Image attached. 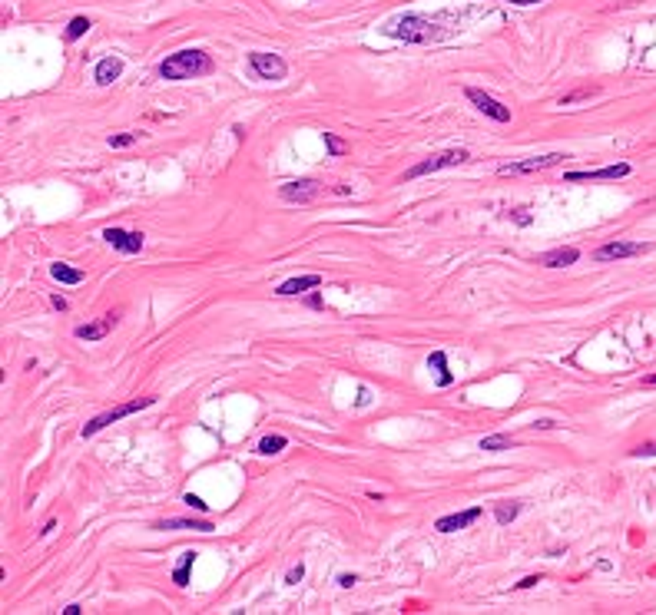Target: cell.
<instances>
[{
  "label": "cell",
  "instance_id": "obj_22",
  "mask_svg": "<svg viewBox=\"0 0 656 615\" xmlns=\"http://www.w3.org/2000/svg\"><path fill=\"white\" fill-rule=\"evenodd\" d=\"M285 447H288V440H285L282 433H275V437H265V440H259V447H255V450H259L262 456H272V454H279V450H285Z\"/></svg>",
  "mask_w": 656,
  "mask_h": 615
},
{
  "label": "cell",
  "instance_id": "obj_10",
  "mask_svg": "<svg viewBox=\"0 0 656 615\" xmlns=\"http://www.w3.org/2000/svg\"><path fill=\"white\" fill-rule=\"evenodd\" d=\"M103 238L123 255H140L142 251V232H126V228H103Z\"/></svg>",
  "mask_w": 656,
  "mask_h": 615
},
{
  "label": "cell",
  "instance_id": "obj_25",
  "mask_svg": "<svg viewBox=\"0 0 656 615\" xmlns=\"http://www.w3.org/2000/svg\"><path fill=\"white\" fill-rule=\"evenodd\" d=\"M140 139V132H120V136H109V149H126Z\"/></svg>",
  "mask_w": 656,
  "mask_h": 615
},
{
  "label": "cell",
  "instance_id": "obj_2",
  "mask_svg": "<svg viewBox=\"0 0 656 615\" xmlns=\"http://www.w3.org/2000/svg\"><path fill=\"white\" fill-rule=\"evenodd\" d=\"M212 73V60L206 50H176L173 56H166L159 63V76L163 80H196V76Z\"/></svg>",
  "mask_w": 656,
  "mask_h": 615
},
{
  "label": "cell",
  "instance_id": "obj_29",
  "mask_svg": "<svg viewBox=\"0 0 656 615\" xmlns=\"http://www.w3.org/2000/svg\"><path fill=\"white\" fill-rule=\"evenodd\" d=\"M633 456H656V443H640L633 450Z\"/></svg>",
  "mask_w": 656,
  "mask_h": 615
},
{
  "label": "cell",
  "instance_id": "obj_11",
  "mask_svg": "<svg viewBox=\"0 0 656 615\" xmlns=\"http://www.w3.org/2000/svg\"><path fill=\"white\" fill-rule=\"evenodd\" d=\"M630 175V162H616V166H603V169H587V173H567V182H587V179H626Z\"/></svg>",
  "mask_w": 656,
  "mask_h": 615
},
{
  "label": "cell",
  "instance_id": "obj_15",
  "mask_svg": "<svg viewBox=\"0 0 656 615\" xmlns=\"http://www.w3.org/2000/svg\"><path fill=\"white\" fill-rule=\"evenodd\" d=\"M577 259H580L577 249H554V251L537 255V265H544V268H567V265H573Z\"/></svg>",
  "mask_w": 656,
  "mask_h": 615
},
{
  "label": "cell",
  "instance_id": "obj_7",
  "mask_svg": "<svg viewBox=\"0 0 656 615\" xmlns=\"http://www.w3.org/2000/svg\"><path fill=\"white\" fill-rule=\"evenodd\" d=\"M318 192H322V185L315 179H296V182L279 185V199L292 205H308L312 199H318Z\"/></svg>",
  "mask_w": 656,
  "mask_h": 615
},
{
  "label": "cell",
  "instance_id": "obj_3",
  "mask_svg": "<svg viewBox=\"0 0 656 615\" xmlns=\"http://www.w3.org/2000/svg\"><path fill=\"white\" fill-rule=\"evenodd\" d=\"M153 404H156V397H133L130 404H120V407H113V410H107V414H99V417H93L90 423H83V430H80V437L87 440V437L99 433L103 427H109L113 421H123V417H130V414H136V410L153 407Z\"/></svg>",
  "mask_w": 656,
  "mask_h": 615
},
{
  "label": "cell",
  "instance_id": "obj_23",
  "mask_svg": "<svg viewBox=\"0 0 656 615\" xmlns=\"http://www.w3.org/2000/svg\"><path fill=\"white\" fill-rule=\"evenodd\" d=\"M517 513H521V503H497V507H494V519H497L501 526H507L511 519H517Z\"/></svg>",
  "mask_w": 656,
  "mask_h": 615
},
{
  "label": "cell",
  "instance_id": "obj_26",
  "mask_svg": "<svg viewBox=\"0 0 656 615\" xmlns=\"http://www.w3.org/2000/svg\"><path fill=\"white\" fill-rule=\"evenodd\" d=\"M325 146H328V152H332V156H341V152L348 149V146H345V142H341L335 132H325Z\"/></svg>",
  "mask_w": 656,
  "mask_h": 615
},
{
  "label": "cell",
  "instance_id": "obj_28",
  "mask_svg": "<svg viewBox=\"0 0 656 615\" xmlns=\"http://www.w3.org/2000/svg\"><path fill=\"white\" fill-rule=\"evenodd\" d=\"M183 503H186L189 509H209V503H202L196 493H186V497H183Z\"/></svg>",
  "mask_w": 656,
  "mask_h": 615
},
{
  "label": "cell",
  "instance_id": "obj_31",
  "mask_svg": "<svg viewBox=\"0 0 656 615\" xmlns=\"http://www.w3.org/2000/svg\"><path fill=\"white\" fill-rule=\"evenodd\" d=\"M302 576H305V569H302V566H292V569H288V576H285V583H298Z\"/></svg>",
  "mask_w": 656,
  "mask_h": 615
},
{
  "label": "cell",
  "instance_id": "obj_32",
  "mask_svg": "<svg viewBox=\"0 0 656 615\" xmlns=\"http://www.w3.org/2000/svg\"><path fill=\"white\" fill-rule=\"evenodd\" d=\"M537 583H540V576H527V579L517 583V589H530V585H537Z\"/></svg>",
  "mask_w": 656,
  "mask_h": 615
},
{
  "label": "cell",
  "instance_id": "obj_27",
  "mask_svg": "<svg viewBox=\"0 0 656 615\" xmlns=\"http://www.w3.org/2000/svg\"><path fill=\"white\" fill-rule=\"evenodd\" d=\"M597 89H577V93H567V97H560V106H570V103H577V99H587L593 97Z\"/></svg>",
  "mask_w": 656,
  "mask_h": 615
},
{
  "label": "cell",
  "instance_id": "obj_17",
  "mask_svg": "<svg viewBox=\"0 0 656 615\" xmlns=\"http://www.w3.org/2000/svg\"><path fill=\"white\" fill-rule=\"evenodd\" d=\"M427 367L437 374V387H451L454 384V374L448 371V354L444 351H435V354L427 357Z\"/></svg>",
  "mask_w": 656,
  "mask_h": 615
},
{
  "label": "cell",
  "instance_id": "obj_18",
  "mask_svg": "<svg viewBox=\"0 0 656 615\" xmlns=\"http://www.w3.org/2000/svg\"><path fill=\"white\" fill-rule=\"evenodd\" d=\"M153 529H196V533H212V523L209 519H159Z\"/></svg>",
  "mask_w": 656,
  "mask_h": 615
},
{
  "label": "cell",
  "instance_id": "obj_1",
  "mask_svg": "<svg viewBox=\"0 0 656 615\" xmlns=\"http://www.w3.org/2000/svg\"><path fill=\"white\" fill-rule=\"evenodd\" d=\"M382 30L388 37H394V40H405V44H435V40L444 37V30H437L435 23L421 17V13H401V17L384 23Z\"/></svg>",
  "mask_w": 656,
  "mask_h": 615
},
{
  "label": "cell",
  "instance_id": "obj_6",
  "mask_svg": "<svg viewBox=\"0 0 656 615\" xmlns=\"http://www.w3.org/2000/svg\"><path fill=\"white\" fill-rule=\"evenodd\" d=\"M564 159H567L564 152H550V156H534V159L504 162L497 173H501V175H527V173H540V169H550V166H560Z\"/></svg>",
  "mask_w": 656,
  "mask_h": 615
},
{
  "label": "cell",
  "instance_id": "obj_16",
  "mask_svg": "<svg viewBox=\"0 0 656 615\" xmlns=\"http://www.w3.org/2000/svg\"><path fill=\"white\" fill-rule=\"evenodd\" d=\"M120 73H123V60H120V56H103V60L97 63V70H93V80H97L99 87H109V83H113Z\"/></svg>",
  "mask_w": 656,
  "mask_h": 615
},
{
  "label": "cell",
  "instance_id": "obj_14",
  "mask_svg": "<svg viewBox=\"0 0 656 615\" xmlns=\"http://www.w3.org/2000/svg\"><path fill=\"white\" fill-rule=\"evenodd\" d=\"M318 285H322V275H302V278L282 281V285L275 288V294H279V298H292V294L312 292V288H318Z\"/></svg>",
  "mask_w": 656,
  "mask_h": 615
},
{
  "label": "cell",
  "instance_id": "obj_20",
  "mask_svg": "<svg viewBox=\"0 0 656 615\" xmlns=\"http://www.w3.org/2000/svg\"><path fill=\"white\" fill-rule=\"evenodd\" d=\"M193 562H196V552L189 549L183 552V559H179V566L173 569V583L183 589V585H189V569H193Z\"/></svg>",
  "mask_w": 656,
  "mask_h": 615
},
{
  "label": "cell",
  "instance_id": "obj_24",
  "mask_svg": "<svg viewBox=\"0 0 656 615\" xmlns=\"http://www.w3.org/2000/svg\"><path fill=\"white\" fill-rule=\"evenodd\" d=\"M90 27H93V23H90L87 17H73V20L66 23V40H70V44H73V40H80V37H83Z\"/></svg>",
  "mask_w": 656,
  "mask_h": 615
},
{
  "label": "cell",
  "instance_id": "obj_34",
  "mask_svg": "<svg viewBox=\"0 0 656 615\" xmlns=\"http://www.w3.org/2000/svg\"><path fill=\"white\" fill-rule=\"evenodd\" d=\"M339 583H341V585H345V589H351V585H355V583H358V579H355V576H341V579H339Z\"/></svg>",
  "mask_w": 656,
  "mask_h": 615
},
{
  "label": "cell",
  "instance_id": "obj_21",
  "mask_svg": "<svg viewBox=\"0 0 656 615\" xmlns=\"http://www.w3.org/2000/svg\"><path fill=\"white\" fill-rule=\"evenodd\" d=\"M481 450L487 454H501V450H514V440L507 433H494V437H484L481 440Z\"/></svg>",
  "mask_w": 656,
  "mask_h": 615
},
{
  "label": "cell",
  "instance_id": "obj_38",
  "mask_svg": "<svg viewBox=\"0 0 656 615\" xmlns=\"http://www.w3.org/2000/svg\"><path fill=\"white\" fill-rule=\"evenodd\" d=\"M646 387H656V374H650V378H643Z\"/></svg>",
  "mask_w": 656,
  "mask_h": 615
},
{
  "label": "cell",
  "instance_id": "obj_19",
  "mask_svg": "<svg viewBox=\"0 0 656 615\" xmlns=\"http://www.w3.org/2000/svg\"><path fill=\"white\" fill-rule=\"evenodd\" d=\"M50 275H54L60 285H80V281H83V271H80V268H70V265H63V261L50 265Z\"/></svg>",
  "mask_w": 656,
  "mask_h": 615
},
{
  "label": "cell",
  "instance_id": "obj_13",
  "mask_svg": "<svg viewBox=\"0 0 656 615\" xmlns=\"http://www.w3.org/2000/svg\"><path fill=\"white\" fill-rule=\"evenodd\" d=\"M116 324H120V318H116V314H103V318H99V321H93V324H80L73 335H77L80 341H103V337H107L109 331L116 328Z\"/></svg>",
  "mask_w": 656,
  "mask_h": 615
},
{
  "label": "cell",
  "instance_id": "obj_35",
  "mask_svg": "<svg viewBox=\"0 0 656 615\" xmlns=\"http://www.w3.org/2000/svg\"><path fill=\"white\" fill-rule=\"evenodd\" d=\"M534 427H540V430H550V427H557V423H554V421H537Z\"/></svg>",
  "mask_w": 656,
  "mask_h": 615
},
{
  "label": "cell",
  "instance_id": "obj_4",
  "mask_svg": "<svg viewBox=\"0 0 656 615\" xmlns=\"http://www.w3.org/2000/svg\"><path fill=\"white\" fill-rule=\"evenodd\" d=\"M468 159H470L468 149H448V152H437V156H427V159H421L418 166L408 169L405 182L421 179V175H427V173H437V169H448V166H461V162H468Z\"/></svg>",
  "mask_w": 656,
  "mask_h": 615
},
{
  "label": "cell",
  "instance_id": "obj_12",
  "mask_svg": "<svg viewBox=\"0 0 656 615\" xmlns=\"http://www.w3.org/2000/svg\"><path fill=\"white\" fill-rule=\"evenodd\" d=\"M481 513H484L481 507H470V509H464V513H451V516L437 519L435 529H437V533H458V529L470 526V523H478V519H481Z\"/></svg>",
  "mask_w": 656,
  "mask_h": 615
},
{
  "label": "cell",
  "instance_id": "obj_5",
  "mask_svg": "<svg viewBox=\"0 0 656 615\" xmlns=\"http://www.w3.org/2000/svg\"><path fill=\"white\" fill-rule=\"evenodd\" d=\"M249 66L259 80H272V83L288 76V63L279 54H249Z\"/></svg>",
  "mask_w": 656,
  "mask_h": 615
},
{
  "label": "cell",
  "instance_id": "obj_37",
  "mask_svg": "<svg viewBox=\"0 0 656 615\" xmlns=\"http://www.w3.org/2000/svg\"><path fill=\"white\" fill-rule=\"evenodd\" d=\"M80 612H83L80 605H66V609H63V615H80Z\"/></svg>",
  "mask_w": 656,
  "mask_h": 615
},
{
  "label": "cell",
  "instance_id": "obj_33",
  "mask_svg": "<svg viewBox=\"0 0 656 615\" xmlns=\"http://www.w3.org/2000/svg\"><path fill=\"white\" fill-rule=\"evenodd\" d=\"M50 302H54V308H56V311H66V298H63V294H54Z\"/></svg>",
  "mask_w": 656,
  "mask_h": 615
},
{
  "label": "cell",
  "instance_id": "obj_8",
  "mask_svg": "<svg viewBox=\"0 0 656 615\" xmlns=\"http://www.w3.org/2000/svg\"><path fill=\"white\" fill-rule=\"evenodd\" d=\"M646 251H650V245H643V242H610V245H600L593 251V259L616 261V259H636V255H646Z\"/></svg>",
  "mask_w": 656,
  "mask_h": 615
},
{
  "label": "cell",
  "instance_id": "obj_36",
  "mask_svg": "<svg viewBox=\"0 0 656 615\" xmlns=\"http://www.w3.org/2000/svg\"><path fill=\"white\" fill-rule=\"evenodd\" d=\"M507 4H517V7H530V4H540V0H507Z\"/></svg>",
  "mask_w": 656,
  "mask_h": 615
},
{
  "label": "cell",
  "instance_id": "obj_9",
  "mask_svg": "<svg viewBox=\"0 0 656 615\" xmlns=\"http://www.w3.org/2000/svg\"><path fill=\"white\" fill-rule=\"evenodd\" d=\"M464 97H468L470 103H474V106L481 109L484 116H491L494 123H511V109H507V106H501V103H497V99H494V97H487L484 89H474V87H468V89H464Z\"/></svg>",
  "mask_w": 656,
  "mask_h": 615
},
{
  "label": "cell",
  "instance_id": "obj_30",
  "mask_svg": "<svg viewBox=\"0 0 656 615\" xmlns=\"http://www.w3.org/2000/svg\"><path fill=\"white\" fill-rule=\"evenodd\" d=\"M511 218H514L517 225H530V216H527V209H517V212H511Z\"/></svg>",
  "mask_w": 656,
  "mask_h": 615
}]
</instances>
